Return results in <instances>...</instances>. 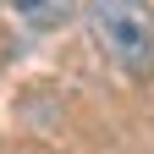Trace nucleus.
Here are the masks:
<instances>
[{"instance_id": "1", "label": "nucleus", "mask_w": 154, "mask_h": 154, "mask_svg": "<svg viewBox=\"0 0 154 154\" xmlns=\"http://www.w3.org/2000/svg\"><path fill=\"white\" fill-rule=\"evenodd\" d=\"M88 33L99 55L127 77H154V6L149 0H88Z\"/></svg>"}, {"instance_id": "2", "label": "nucleus", "mask_w": 154, "mask_h": 154, "mask_svg": "<svg viewBox=\"0 0 154 154\" xmlns=\"http://www.w3.org/2000/svg\"><path fill=\"white\" fill-rule=\"evenodd\" d=\"M11 11H17V22H22V28L50 33V28H61L66 17H72V0H11Z\"/></svg>"}]
</instances>
